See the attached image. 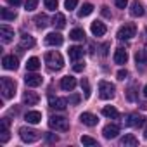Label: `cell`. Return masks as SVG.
I'll return each instance as SVG.
<instances>
[{
  "instance_id": "7",
  "label": "cell",
  "mask_w": 147,
  "mask_h": 147,
  "mask_svg": "<svg viewBox=\"0 0 147 147\" xmlns=\"http://www.w3.org/2000/svg\"><path fill=\"white\" fill-rule=\"evenodd\" d=\"M62 42H64L62 35L61 33H55V31H52V33H49L45 36V43L49 47H59V45H62Z\"/></svg>"
},
{
  "instance_id": "42",
  "label": "cell",
  "mask_w": 147,
  "mask_h": 147,
  "mask_svg": "<svg viewBox=\"0 0 147 147\" xmlns=\"http://www.w3.org/2000/svg\"><path fill=\"white\" fill-rule=\"evenodd\" d=\"M73 69H75L76 73H80V71H83V69H85V64H83V62H76L75 66H73Z\"/></svg>"
},
{
  "instance_id": "8",
  "label": "cell",
  "mask_w": 147,
  "mask_h": 147,
  "mask_svg": "<svg viewBox=\"0 0 147 147\" xmlns=\"http://www.w3.org/2000/svg\"><path fill=\"white\" fill-rule=\"evenodd\" d=\"M42 82H43V78H42L40 75H36V73H28V75L24 76V83H26L28 87H31V88L40 87Z\"/></svg>"
},
{
  "instance_id": "43",
  "label": "cell",
  "mask_w": 147,
  "mask_h": 147,
  "mask_svg": "<svg viewBox=\"0 0 147 147\" xmlns=\"http://www.w3.org/2000/svg\"><path fill=\"white\" fill-rule=\"evenodd\" d=\"M7 4L12 5V7H19V5L23 4V0H7Z\"/></svg>"
},
{
  "instance_id": "37",
  "label": "cell",
  "mask_w": 147,
  "mask_h": 147,
  "mask_svg": "<svg viewBox=\"0 0 147 147\" xmlns=\"http://www.w3.org/2000/svg\"><path fill=\"white\" fill-rule=\"evenodd\" d=\"M76 5H78V0H66V2H64V7H66L67 11L76 9Z\"/></svg>"
},
{
  "instance_id": "21",
  "label": "cell",
  "mask_w": 147,
  "mask_h": 147,
  "mask_svg": "<svg viewBox=\"0 0 147 147\" xmlns=\"http://www.w3.org/2000/svg\"><path fill=\"white\" fill-rule=\"evenodd\" d=\"M38 100H40V97H38L35 92H26V94L23 95V102H24L26 106H36Z\"/></svg>"
},
{
  "instance_id": "41",
  "label": "cell",
  "mask_w": 147,
  "mask_h": 147,
  "mask_svg": "<svg viewBox=\"0 0 147 147\" xmlns=\"http://www.w3.org/2000/svg\"><path fill=\"white\" fill-rule=\"evenodd\" d=\"M114 4L119 7V9H125L128 5V0H114Z\"/></svg>"
},
{
  "instance_id": "32",
  "label": "cell",
  "mask_w": 147,
  "mask_h": 147,
  "mask_svg": "<svg viewBox=\"0 0 147 147\" xmlns=\"http://www.w3.org/2000/svg\"><path fill=\"white\" fill-rule=\"evenodd\" d=\"M35 24H36V28H45V26L49 24V18H47L45 14H38V16L35 18Z\"/></svg>"
},
{
  "instance_id": "5",
  "label": "cell",
  "mask_w": 147,
  "mask_h": 147,
  "mask_svg": "<svg viewBox=\"0 0 147 147\" xmlns=\"http://www.w3.org/2000/svg\"><path fill=\"white\" fill-rule=\"evenodd\" d=\"M19 137L23 138V142L33 144V142H36V140L40 138V133H38L36 130H31V128L23 126V128H19Z\"/></svg>"
},
{
  "instance_id": "14",
  "label": "cell",
  "mask_w": 147,
  "mask_h": 147,
  "mask_svg": "<svg viewBox=\"0 0 147 147\" xmlns=\"http://www.w3.org/2000/svg\"><path fill=\"white\" fill-rule=\"evenodd\" d=\"M67 54H69V59H71V61H78V59L83 57L85 50H83V47H80V45H73V47H69Z\"/></svg>"
},
{
  "instance_id": "25",
  "label": "cell",
  "mask_w": 147,
  "mask_h": 147,
  "mask_svg": "<svg viewBox=\"0 0 147 147\" xmlns=\"http://www.w3.org/2000/svg\"><path fill=\"white\" fill-rule=\"evenodd\" d=\"M52 24H54L55 28L62 30V28L66 26V18H64V14H61V12H55L54 19H52Z\"/></svg>"
},
{
  "instance_id": "2",
  "label": "cell",
  "mask_w": 147,
  "mask_h": 147,
  "mask_svg": "<svg viewBox=\"0 0 147 147\" xmlns=\"http://www.w3.org/2000/svg\"><path fill=\"white\" fill-rule=\"evenodd\" d=\"M0 90H2V95L4 99H12L16 95V82L4 76L2 80H0Z\"/></svg>"
},
{
  "instance_id": "44",
  "label": "cell",
  "mask_w": 147,
  "mask_h": 147,
  "mask_svg": "<svg viewBox=\"0 0 147 147\" xmlns=\"http://www.w3.org/2000/svg\"><path fill=\"white\" fill-rule=\"evenodd\" d=\"M57 140H59L57 135H54V133H49L47 135V142H57Z\"/></svg>"
},
{
  "instance_id": "36",
  "label": "cell",
  "mask_w": 147,
  "mask_h": 147,
  "mask_svg": "<svg viewBox=\"0 0 147 147\" xmlns=\"http://www.w3.org/2000/svg\"><path fill=\"white\" fill-rule=\"evenodd\" d=\"M43 4L49 11H55L57 9V0H43Z\"/></svg>"
},
{
  "instance_id": "46",
  "label": "cell",
  "mask_w": 147,
  "mask_h": 147,
  "mask_svg": "<svg viewBox=\"0 0 147 147\" xmlns=\"http://www.w3.org/2000/svg\"><path fill=\"white\" fill-rule=\"evenodd\" d=\"M102 49H104V50H102V55H107V49H109V43H106Z\"/></svg>"
},
{
  "instance_id": "17",
  "label": "cell",
  "mask_w": 147,
  "mask_h": 147,
  "mask_svg": "<svg viewBox=\"0 0 147 147\" xmlns=\"http://www.w3.org/2000/svg\"><path fill=\"white\" fill-rule=\"evenodd\" d=\"M24 119L30 123V125H38L42 121V113L40 111H28L24 114Z\"/></svg>"
},
{
  "instance_id": "27",
  "label": "cell",
  "mask_w": 147,
  "mask_h": 147,
  "mask_svg": "<svg viewBox=\"0 0 147 147\" xmlns=\"http://www.w3.org/2000/svg\"><path fill=\"white\" fill-rule=\"evenodd\" d=\"M121 145H125V147H135L137 144H138V140L135 138V135H131V133H128V135H125L123 138H121V142H119Z\"/></svg>"
},
{
  "instance_id": "29",
  "label": "cell",
  "mask_w": 147,
  "mask_h": 147,
  "mask_svg": "<svg viewBox=\"0 0 147 147\" xmlns=\"http://www.w3.org/2000/svg\"><path fill=\"white\" fill-rule=\"evenodd\" d=\"M16 11H9V9H2L0 11V18H2L4 21H14L16 19Z\"/></svg>"
},
{
  "instance_id": "4",
  "label": "cell",
  "mask_w": 147,
  "mask_h": 147,
  "mask_svg": "<svg viewBox=\"0 0 147 147\" xmlns=\"http://www.w3.org/2000/svg\"><path fill=\"white\" fill-rule=\"evenodd\" d=\"M114 92H116V88H114L113 83H109V82H106V80L99 82V97H100V99H104V100L113 99V97H114Z\"/></svg>"
},
{
  "instance_id": "23",
  "label": "cell",
  "mask_w": 147,
  "mask_h": 147,
  "mask_svg": "<svg viewBox=\"0 0 147 147\" xmlns=\"http://www.w3.org/2000/svg\"><path fill=\"white\" fill-rule=\"evenodd\" d=\"M102 114H104L106 118H111V119H118V118H119L118 109H116V107H113V106H106V107L102 109Z\"/></svg>"
},
{
  "instance_id": "11",
  "label": "cell",
  "mask_w": 147,
  "mask_h": 147,
  "mask_svg": "<svg viewBox=\"0 0 147 147\" xmlns=\"http://www.w3.org/2000/svg\"><path fill=\"white\" fill-rule=\"evenodd\" d=\"M76 87V78L75 76H64L61 80V88L66 90V92H71V90H75Z\"/></svg>"
},
{
  "instance_id": "31",
  "label": "cell",
  "mask_w": 147,
  "mask_h": 147,
  "mask_svg": "<svg viewBox=\"0 0 147 147\" xmlns=\"http://www.w3.org/2000/svg\"><path fill=\"white\" fill-rule=\"evenodd\" d=\"M40 67V59L38 57H30L28 62H26V69L28 71H36Z\"/></svg>"
},
{
  "instance_id": "48",
  "label": "cell",
  "mask_w": 147,
  "mask_h": 147,
  "mask_svg": "<svg viewBox=\"0 0 147 147\" xmlns=\"http://www.w3.org/2000/svg\"><path fill=\"white\" fill-rule=\"evenodd\" d=\"M144 95H145V99H147V85L144 87Z\"/></svg>"
},
{
  "instance_id": "49",
  "label": "cell",
  "mask_w": 147,
  "mask_h": 147,
  "mask_svg": "<svg viewBox=\"0 0 147 147\" xmlns=\"http://www.w3.org/2000/svg\"><path fill=\"white\" fill-rule=\"evenodd\" d=\"M144 137H145V138H147V128H145V131H144Z\"/></svg>"
},
{
  "instance_id": "24",
  "label": "cell",
  "mask_w": 147,
  "mask_h": 147,
  "mask_svg": "<svg viewBox=\"0 0 147 147\" xmlns=\"http://www.w3.org/2000/svg\"><path fill=\"white\" fill-rule=\"evenodd\" d=\"M135 62H137V66L140 64V69H144L145 64H147V52L145 50H138L135 54Z\"/></svg>"
},
{
  "instance_id": "13",
  "label": "cell",
  "mask_w": 147,
  "mask_h": 147,
  "mask_svg": "<svg viewBox=\"0 0 147 147\" xmlns=\"http://www.w3.org/2000/svg\"><path fill=\"white\" fill-rule=\"evenodd\" d=\"M49 106H50L52 109L62 111V109H66L67 100H66V99H61V97H50V99H49Z\"/></svg>"
},
{
  "instance_id": "30",
  "label": "cell",
  "mask_w": 147,
  "mask_h": 147,
  "mask_svg": "<svg viewBox=\"0 0 147 147\" xmlns=\"http://www.w3.org/2000/svg\"><path fill=\"white\" fill-rule=\"evenodd\" d=\"M94 12V5L92 4H83V7L78 11V18H87Z\"/></svg>"
},
{
  "instance_id": "34",
  "label": "cell",
  "mask_w": 147,
  "mask_h": 147,
  "mask_svg": "<svg viewBox=\"0 0 147 147\" xmlns=\"http://www.w3.org/2000/svg\"><path fill=\"white\" fill-rule=\"evenodd\" d=\"M80 142H82L83 145H97V140H95V138H92V137H88V135H82Z\"/></svg>"
},
{
  "instance_id": "18",
  "label": "cell",
  "mask_w": 147,
  "mask_h": 147,
  "mask_svg": "<svg viewBox=\"0 0 147 147\" xmlns=\"http://www.w3.org/2000/svg\"><path fill=\"white\" fill-rule=\"evenodd\" d=\"M90 30H92V33H94L95 36H102V35H106V31H107L106 24L100 23V21H94L92 26H90Z\"/></svg>"
},
{
  "instance_id": "16",
  "label": "cell",
  "mask_w": 147,
  "mask_h": 147,
  "mask_svg": "<svg viewBox=\"0 0 147 147\" xmlns=\"http://www.w3.org/2000/svg\"><path fill=\"white\" fill-rule=\"evenodd\" d=\"M126 61H128V52L123 47L116 49V52H114V62L121 66V64H126Z\"/></svg>"
},
{
  "instance_id": "15",
  "label": "cell",
  "mask_w": 147,
  "mask_h": 147,
  "mask_svg": "<svg viewBox=\"0 0 147 147\" xmlns=\"http://www.w3.org/2000/svg\"><path fill=\"white\" fill-rule=\"evenodd\" d=\"M118 133H119V126L118 125H106L104 130H102V135L106 138H116Z\"/></svg>"
},
{
  "instance_id": "40",
  "label": "cell",
  "mask_w": 147,
  "mask_h": 147,
  "mask_svg": "<svg viewBox=\"0 0 147 147\" xmlns=\"http://www.w3.org/2000/svg\"><path fill=\"white\" fill-rule=\"evenodd\" d=\"M80 100H82V97H80L78 94H75V95H71V97H69V104H78Z\"/></svg>"
},
{
  "instance_id": "39",
  "label": "cell",
  "mask_w": 147,
  "mask_h": 147,
  "mask_svg": "<svg viewBox=\"0 0 147 147\" xmlns=\"http://www.w3.org/2000/svg\"><path fill=\"white\" fill-rule=\"evenodd\" d=\"M116 76H118V80H126V78H128V71H126V69H119Z\"/></svg>"
},
{
  "instance_id": "12",
  "label": "cell",
  "mask_w": 147,
  "mask_h": 147,
  "mask_svg": "<svg viewBox=\"0 0 147 147\" xmlns=\"http://www.w3.org/2000/svg\"><path fill=\"white\" fill-rule=\"evenodd\" d=\"M7 140H9V119L4 118L0 121V142L5 144Z\"/></svg>"
},
{
  "instance_id": "1",
  "label": "cell",
  "mask_w": 147,
  "mask_h": 147,
  "mask_svg": "<svg viewBox=\"0 0 147 147\" xmlns=\"http://www.w3.org/2000/svg\"><path fill=\"white\" fill-rule=\"evenodd\" d=\"M45 64H47L49 69L59 71V69H62V66H64V59H62V55H61L57 50H50V52L45 54Z\"/></svg>"
},
{
  "instance_id": "10",
  "label": "cell",
  "mask_w": 147,
  "mask_h": 147,
  "mask_svg": "<svg viewBox=\"0 0 147 147\" xmlns=\"http://www.w3.org/2000/svg\"><path fill=\"white\" fill-rule=\"evenodd\" d=\"M2 64H4V67H5V69L16 71V69L19 67V59H18V57H14V55H5V57L2 59Z\"/></svg>"
},
{
  "instance_id": "38",
  "label": "cell",
  "mask_w": 147,
  "mask_h": 147,
  "mask_svg": "<svg viewBox=\"0 0 147 147\" xmlns=\"http://www.w3.org/2000/svg\"><path fill=\"white\" fill-rule=\"evenodd\" d=\"M126 99H128L130 102H133V100H135V90H133V87H130V88L126 90Z\"/></svg>"
},
{
  "instance_id": "9",
  "label": "cell",
  "mask_w": 147,
  "mask_h": 147,
  "mask_svg": "<svg viewBox=\"0 0 147 147\" xmlns=\"http://www.w3.org/2000/svg\"><path fill=\"white\" fill-rule=\"evenodd\" d=\"M0 38H2L4 43H11L14 40V30L5 26V24H2V26H0Z\"/></svg>"
},
{
  "instance_id": "26",
  "label": "cell",
  "mask_w": 147,
  "mask_h": 147,
  "mask_svg": "<svg viewBox=\"0 0 147 147\" xmlns=\"http://www.w3.org/2000/svg\"><path fill=\"white\" fill-rule=\"evenodd\" d=\"M33 45H35V38L31 35H28V33L21 35V47L23 49H31Z\"/></svg>"
},
{
  "instance_id": "47",
  "label": "cell",
  "mask_w": 147,
  "mask_h": 147,
  "mask_svg": "<svg viewBox=\"0 0 147 147\" xmlns=\"http://www.w3.org/2000/svg\"><path fill=\"white\" fill-rule=\"evenodd\" d=\"M140 107H142V109H147V102H142V104H140Z\"/></svg>"
},
{
  "instance_id": "28",
  "label": "cell",
  "mask_w": 147,
  "mask_h": 147,
  "mask_svg": "<svg viewBox=\"0 0 147 147\" xmlns=\"http://www.w3.org/2000/svg\"><path fill=\"white\" fill-rule=\"evenodd\" d=\"M69 38H73L75 42H83L85 40V31L80 30V28H75V30L69 33Z\"/></svg>"
},
{
  "instance_id": "19",
  "label": "cell",
  "mask_w": 147,
  "mask_h": 147,
  "mask_svg": "<svg viewBox=\"0 0 147 147\" xmlns=\"http://www.w3.org/2000/svg\"><path fill=\"white\" fill-rule=\"evenodd\" d=\"M80 121H82L83 125H87V126H95L99 119H97V116L92 114V113H83V114L80 116Z\"/></svg>"
},
{
  "instance_id": "33",
  "label": "cell",
  "mask_w": 147,
  "mask_h": 147,
  "mask_svg": "<svg viewBox=\"0 0 147 147\" xmlns=\"http://www.w3.org/2000/svg\"><path fill=\"white\" fill-rule=\"evenodd\" d=\"M80 85H82V90L85 92V99H88V97H90V83H88V80H87V78H83Z\"/></svg>"
},
{
  "instance_id": "35",
  "label": "cell",
  "mask_w": 147,
  "mask_h": 147,
  "mask_svg": "<svg viewBox=\"0 0 147 147\" xmlns=\"http://www.w3.org/2000/svg\"><path fill=\"white\" fill-rule=\"evenodd\" d=\"M36 5H38V0H26V2H24V9H26L28 12H30V11H35Z\"/></svg>"
},
{
  "instance_id": "6",
  "label": "cell",
  "mask_w": 147,
  "mask_h": 147,
  "mask_svg": "<svg viewBox=\"0 0 147 147\" xmlns=\"http://www.w3.org/2000/svg\"><path fill=\"white\" fill-rule=\"evenodd\" d=\"M135 33H137V26L135 24H125V26H121L118 30V38L119 40H130V38L135 36Z\"/></svg>"
},
{
  "instance_id": "22",
  "label": "cell",
  "mask_w": 147,
  "mask_h": 147,
  "mask_svg": "<svg viewBox=\"0 0 147 147\" xmlns=\"http://www.w3.org/2000/svg\"><path fill=\"white\" fill-rule=\"evenodd\" d=\"M126 125L128 126H133V128H138V126L144 125V116H140V114H130Z\"/></svg>"
},
{
  "instance_id": "20",
  "label": "cell",
  "mask_w": 147,
  "mask_h": 147,
  "mask_svg": "<svg viewBox=\"0 0 147 147\" xmlns=\"http://www.w3.org/2000/svg\"><path fill=\"white\" fill-rule=\"evenodd\" d=\"M144 5L138 2V0H135V2H131V9H130V14L133 16V18H142L144 16Z\"/></svg>"
},
{
  "instance_id": "45",
  "label": "cell",
  "mask_w": 147,
  "mask_h": 147,
  "mask_svg": "<svg viewBox=\"0 0 147 147\" xmlns=\"http://www.w3.org/2000/svg\"><path fill=\"white\" fill-rule=\"evenodd\" d=\"M100 12H102V16H104V18H111V12H109V7H106V5H104Z\"/></svg>"
},
{
  "instance_id": "3",
  "label": "cell",
  "mask_w": 147,
  "mask_h": 147,
  "mask_svg": "<svg viewBox=\"0 0 147 147\" xmlns=\"http://www.w3.org/2000/svg\"><path fill=\"white\" fill-rule=\"evenodd\" d=\"M49 126L54 128V130H57V131H67L69 130L67 119L64 116H57V114H54V116L49 118Z\"/></svg>"
}]
</instances>
